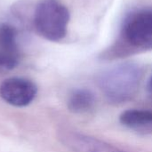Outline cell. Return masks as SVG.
I'll use <instances>...</instances> for the list:
<instances>
[{
	"mask_svg": "<svg viewBox=\"0 0 152 152\" xmlns=\"http://www.w3.org/2000/svg\"><path fill=\"white\" fill-rule=\"evenodd\" d=\"M152 50V9H140L126 15L118 39L102 53L107 60Z\"/></svg>",
	"mask_w": 152,
	"mask_h": 152,
	"instance_id": "1",
	"label": "cell"
},
{
	"mask_svg": "<svg viewBox=\"0 0 152 152\" xmlns=\"http://www.w3.org/2000/svg\"><path fill=\"white\" fill-rule=\"evenodd\" d=\"M142 77V68L134 62H125L110 68L97 77L101 91L112 103L131 100L137 93Z\"/></svg>",
	"mask_w": 152,
	"mask_h": 152,
	"instance_id": "2",
	"label": "cell"
},
{
	"mask_svg": "<svg viewBox=\"0 0 152 152\" xmlns=\"http://www.w3.org/2000/svg\"><path fill=\"white\" fill-rule=\"evenodd\" d=\"M69 21V12L58 0H43L36 7L34 25L39 35L49 41L64 38Z\"/></svg>",
	"mask_w": 152,
	"mask_h": 152,
	"instance_id": "3",
	"label": "cell"
},
{
	"mask_svg": "<svg viewBox=\"0 0 152 152\" xmlns=\"http://www.w3.org/2000/svg\"><path fill=\"white\" fill-rule=\"evenodd\" d=\"M37 87L31 80L23 77H10L0 85V97L14 107H26L36 98Z\"/></svg>",
	"mask_w": 152,
	"mask_h": 152,
	"instance_id": "4",
	"label": "cell"
},
{
	"mask_svg": "<svg viewBox=\"0 0 152 152\" xmlns=\"http://www.w3.org/2000/svg\"><path fill=\"white\" fill-rule=\"evenodd\" d=\"M60 139L73 152H125L104 141L73 131L62 132Z\"/></svg>",
	"mask_w": 152,
	"mask_h": 152,
	"instance_id": "5",
	"label": "cell"
},
{
	"mask_svg": "<svg viewBox=\"0 0 152 152\" xmlns=\"http://www.w3.org/2000/svg\"><path fill=\"white\" fill-rule=\"evenodd\" d=\"M15 28L6 23L0 24V68L12 69L18 63L20 53L16 42Z\"/></svg>",
	"mask_w": 152,
	"mask_h": 152,
	"instance_id": "6",
	"label": "cell"
},
{
	"mask_svg": "<svg viewBox=\"0 0 152 152\" xmlns=\"http://www.w3.org/2000/svg\"><path fill=\"white\" fill-rule=\"evenodd\" d=\"M120 123L141 134H152V111L147 110H127L119 116Z\"/></svg>",
	"mask_w": 152,
	"mask_h": 152,
	"instance_id": "7",
	"label": "cell"
},
{
	"mask_svg": "<svg viewBox=\"0 0 152 152\" xmlns=\"http://www.w3.org/2000/svg\"><path fill=\"white\" fill-rule=\"evenodd\" d=\"M95 104L94 93L86 88L73 90L69 95L67 106L69 111L76 114H82L91 110Z\"/></svg>",
	"mask_w": 152,
	"mask_h": 152,
	"instance_id": "8",
	"label": "cell"
},
{
	"mask_svg": "<svg viewBox=\"0 0 152 152\" xmlns=\"http://www.w3.org/2000/svg\"><path fill=\"white\" fill-rule=\"evenodd\" d=\"M150 85H151V91H152V74H151V80H150Z\"/></svg>",
	"mask_w": 152,
	"mask_h": 152,
	"instance_id": "9",
	"label": "cell"
}]
</instances>
